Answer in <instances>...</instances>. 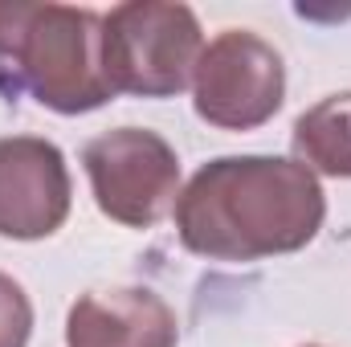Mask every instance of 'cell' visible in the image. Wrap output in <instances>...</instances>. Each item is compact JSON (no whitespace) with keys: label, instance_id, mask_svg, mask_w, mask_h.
Wrapping results in <instances>:
<instances>
[{"label":"cell","instance_id":"obj_1","mask_svg":"<svg viewBox=\"0 0 351 347\" xmlns=\"http://www.w3.org/2000/svg\"><path fill=\"white\" fill-rule=\"evenodd\" d=\"M323 188L311 168L269 156L213 160L176 200V229L192 254L258 261L302 250L323 225Z\"/></svg>","mask_w":351,"mask_h":347},{"label":"cell","instance_id":"obj_2","mask_svg":"<svg viewBox=\"0 0 351 347\" xmlns=\"http://www.w3.org/2000/svg\"><path fill=\"white\" fill-rule=\"evenodd\" d=\"M0 90L82 115L114 98L102 74V16L70 4L0 0Z\"/></svg>","mask_w":351,"mask_h":347},{"label":"cell","instance_id":"obj_3","mask_svg":"<svg viewBox=\"0 0 351 347\" xmlns=\"http://www.w3.org/2000/svg\"><path fill=\"white\" fill-rule=\"evenodd\" d=\"M204 53L188 4L135 0L102 16V74L114 94L168 98L192 82Z\"/></svg>","mask_w":351,"mask_h":347},{"label":"cell","instance_id":"obj_4","mask_svg":"<svg viewBox=\"0 0 351 347\" xmlns=\"http://www.w3.org/2000/svg\"><path fill=\"white\" fill-rule=\"evenodd\" d=\"M82 164L90 172L98 208L119 225L147 229L160 217H168V208L176 204L180 160L156 131H106L86 143Z\"/></svg>","mask_w":351,"mask_h":347},{"label":"cell","instance_id":"obj_5","mask_svg":"<svg viewBox=\"0 0 351 347\" xmlns=\"http://www.w3.org/2000/svg\"><path fill=\"white\" fill-rule=\"evenodd\" d=\"M282 58L245 29H225L196 62V115L225 131H250L282 106Z\"/></svg>","mask_w":351,"mask_h":347},{"label":"cell","instance_id":"obj_6","mask_svg":"<svg viewBox=\"0 0 351 347\" xmlns=\"http://www.w3.org/2000/svg\"><path fill=\"white\" fill-rule=\"evenodd\" d=\"M70 213V176L53 143L33 135L0 139V233L49 237Z\"/></svg>","mask_w":351,"mask_h":347},{"label":"cell","instance_id":"obj_7","mask_svg":"<svg viewBox=\"0 0 351 347\" xmlns=\"http://www.w3.org/2000/svg\"><path fill=\"white\" fill-rule=\"evenodd\" d=\"M70 347H176V315L152 290L82 294L66 327Z\"/></svg>","mask_w":351,"mask_h":347},{"label":"cell","instance_id":"obj_8","mask_svg":"<svg viewBox=\"0 0 351 347\" xmlns=\"http://www.w3.org/2000/svg\"><path fill=\"white\" fill-rule=\"evenodd\" d=\"M294 152L302 168L351 176V94H331L294 123Z\"/></svg>","mask_w":351,"mask_h":347},{"label":"cell","instance_id":"obj_9","mask_svg":"<svg viewBox=\"0 0 351 347\" xmlns=\"http://www.w3.org/2000/svg\"><path fill=\"white\" fill-rule=\"evenodd\" d=\"M33 331V307L25 298V290L0 274V347H25Z\"/></svg>","mask_w":351,"mask_h":347}]
</instances>
